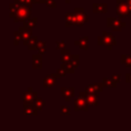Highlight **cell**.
<instances>
[{"instance_id": "cell-30", "label": "cell", "mask_w": 131, "mask_h": 131, "mask_svg": "<svg viewBox=\"0 0 131 131\" xmlns=\"http://www.w3.org/2000/svg\"><path fill=\"white\" fill-rule=\"evenodd\" d=\"M64 1H66L67 3H69V2H71V0H64Z\"/></svg>"}, {"instance_id": "cell-14", "label": "cell", "mask_w": 131, "mask_h": 131, "mask_svg": "<svg viewBox=\"0 0 131 131\" xmlns=\"http://www.w3.org/2000/svg\"><path fill=\"white\" fill-rule=\"evenodd\" d=\"M64 18H66V26L67 27H71L73 25H77L75 13H68V14H66Z\"/></svg>"}, {"instance_id": "cell-1", "label": "cell", "mask_w": 131, "mask_h": 131, "mask_svg": "<svg viewBox=\"0 0 131 131\" xmlns=\"http://www.w3.org/2000/svg\"><path fill=\"white\" fill-rule=\"evenodd\" d=\"M97 44L98 45H104L108 49H112L113 46L116 45V39L115 37L106 32H102V36H99L97 38Z\"/></svg>"}, {"instance_id": "cell-5", "label": "cell", "mask_w": 131, "mask_h": 131, "mask_svg": "<svg viewBox=\"0 0 131 131\" xmlns=\"http://www.w3.org/2000/svg\"><path fill=\"white\" fill-rule=\"evenodd\" d=\"M37 98V92L33 91L32 88H29L28 92L24 94V104H33Z\"/></svg>"}, {"instance_id": "cell-31", "label": "cell", "mask_w": 131, "mask_h": 131, "mask_svg": "<svg viewBox=\"0 0 131 131\" xmlns=\"http://www.w3.org/2000/svg\"><path fill=\"white\" fill-rule=\"evenodd\" d=\"M129 84H130V86H131V82H130V83H129Z\"/></svg>"}, {"instance_id": "cell-23", "label": "cell", "mask_w": 131, "mask_h": 131, "mask_svg": "<svg viewBox=\"0 0 131 131\" xmlns=\"http://www.w3.org/2000/svg\"><path fill=\"white\" fill-rule=\"evenodd\" d=\"M33 105H34L38 111H40L41 108H43V107H44L45 102H44V100H42V99H40V98H37V99L34 101Z\"/></svg>"}, {"instance_id": "cell-26", "label": "cell", "mask_w": 131, "mask_h": 131, "mask_svg": "<svg viewBox=\"0 0 131 131\" xmlns=\"http://www.w3.org/2000/svg\"><path fill=\"white\" fill-rule=\"evenodd\" d=\"M112 79H113V81H114V82L119 83V82H120V80H121V75H120V74H118V73H115V74H113V75H112Z\"/></svg>"}, {"instance_id": "cell-11", "label": "cell", "mask_w": 131, "mask_h": 131, "mask_svg": "<svg viewBox=\"0 0 131 131\" xmlns=\"http://www.w3.org/2000/svg\"><path fill=\"white\" fill-rule=\"evenodd\" d=\"M107 10V5L105 3H94L93 11L95 13H104Z\"/></svg>"}, {"instance_id": "cell-16", "label": "cell", "mask_w": 131, "mask_h": 131, "mask_svg": "<svg viewBox=\"0 0 131 131\" xmlns=\"http://www.w3.org/2000/svg\"><path fill=\"white\" fill-rule=\"evenodd\" d=\"M79 63H80V60H79V55H77V54H75V55H72V57H71V59H70V61H69V63H67L69 67H71L72 69H76L78 66H79Z\"/></svg>"}, {"instance_id": "cell-20", "label": "cell", "mask_w": 131, "mask_h": 131, "mask_svg": "<svg viewBox=\"0 0 131 131\" xmlns=\"http://www.w3.org/2000/svg\"><path fill=\"white\" fill-rule=\"evenodd\" d=\"M122 58V63L125 64L127 68L131 69V55H127V54H123L121 56Z\"/></svg>"}, {"instance_id": "cell-18", "label": "cell", "mask_w": 131, "mask_h": 131, "mask_svg": "<svg viewBox=\"0 0 131 131\" xmlns=\"http://www.w3.org/2000/svg\"><path fill=\"white\" fill-rule=\"evenodd\" d=\"M37 43H38L37 37L32 36V37L29 39V41L27 42V44H26V45H28V49L32 50V49H36V48H37Z\"/></svg>"}, {"instance_id": "cell-29", "label": "cell", "mask_w": 131, "mask_h": 131, "mask_svg": "<svg viewBox=\"0 0 131 131\" xmlns=\"http://www.w3.org/2000/svg\"><path fill=\"white\" fill-rule=\"evenodd\" d=\"M128 6H129V9H130V12H131V0H126Z\"/></svg>"}, {"instance_id": "cell-2", "label": "cell", "mask_w": 131, "mask_h": 131, "mask_svg": "<svg viewBox=\"0 0 131 131\" xmlns=\"http://www.w3.org/2000/svg\"><path fill=\"white\" fill-rule=\"evenodd\" d=\"M117 14L120 17H127L130 14V9L125 0H117Z\"/></svg>"}, {"instance_id": "cell-19", "label": "cell", "mask_w": 131, "mask_h": 131, "mask_svg": "<svg viewBox=\"0 0 131 131\" xmlns=\"http://www.w3.org/2000/svg\"><path fill=\"white\" fill-rule=\"evenodd\" d=\"M36 24H37V18L34 17V18H31V19H27V20L25 21V24H24V27H25L26 29L32 30V29L36 26Z\"/></svg>"}, {"instance_id": "cell-12", "label": "cell", "mask_w": 131, "mask_h": 131, "mask_svg": "<svg viewBox=\"0 0 131 131\" xmlns=\"http://www.w3.org/2000/svg\"><path fill=\"white\" fill-rule=\"evenodd\" d=\"M75 44H76L78 47H80V48H82V49H84V50H87V49H88V37L85 36V37L79 38L78 40L75 41Z\"/></svg>"}, {"instance_id": "cell-17", "label": "cell", "mask_w": 131, "mask_h": 131, "mask_svg": "<svg viewBox=\"0 0 131 131\" xmlns=\"http://www.w3.org/2000/svg\"><path fill=\"white\" fill-rule=\"evenodd\" d=\"M86 100H87V102H88L90 105L96 106V105L98 104V100H97V94H87Z\"/></svg>"}, {"instance_id": "cell-25", "label": "cell", "mask_w": 131, "mask_h": 131, "mask_svg": "<svg viewBox=\"0 0 131 131\" xmlns=\"http://www.w3.org/2000/svg\"><path fill=\"white\" fill-rule=\"evenodd\" d=\"M20 40H23V37H21L20 32H19V31H18V32H15V33H14V44H15V45L18 44Z\"/></svg>"}, {"instance_id": "cell-4", "label": "cell", "mask_w": 131, "mask_h": 131, "mask_svg": "<svg viewBox=\"0 0 131 131\" xmlns=\"http://www.w3.org/2000/svg\"><path fill=\"white\" fill-rule=\"evenodd\" d=\"M126 26V23L121 20L120 18H115V17H108L107 18V27H110L113 31H121L123 27Z\"/></svg>"}, {"instance_id": "cell-15", "label": "cell", "mask_w": 131, "mask_h": 131, "mask_svg": "<svg viewBox=\"0 0 131 131\" xmlns=\"http://www.w3.org/2000/svg\"><path fill=\"white\" fill-rule=\"evenodd\" d=\"M32 66L35 69L42 68V56H41V54H35L33 56V63H32Z\"/></svg>"}, {"instance_id": "cell-27", "label": "cell", "mask_w": 131, "mask_h": 131, "mask_svg": "<svg viewBox=\"0 0 131 131\" xmlns=\"http://www.w3.org/2000/svg\"><path fill=\"white\" fill-rule=\"evenodd\" d=\"M45 4L49 7H52V8L55 7V1L54 0H45Z\"/></svg>"}, {"instance_id": "cell-13", "label": "cell", "mask_w": 131, "mask_h": 131, "mask_svg": "<svg viewBox=\"0 0 131 131\" xmlns=\"http://www.w3.org/2000/svg\"><path fill=\"white\" fill-rule=\"evenodd\" d=\"M71 57H72V54H71L70 50H69V49H64V48H63V49L61 50V53H60V58H61L62 63H63V64L69 63V61H70Z\"/></svg>"}, {"instance_id": "cell-6", "label": "cell", "mask_w": 131, "mask_h": 131, "mask_svg": "<svg viewBox=\"0 0 131 131\" xmlns=\"http://www.w3.org/2000/svg\"><path fill=\"white\" fill-rule=\"evenodd\" d=\"M57 78H59V76L56 73L46 76V78L43 81V87H45V88H51V87H53L55 85V82H56V79Z\"/></svg>"}, {"instance_id": "cell-10", "label": "cell", "mask_w": 131, "mask_h": 131, "mask_svg": "<svg viewBox=\"0 0 131 131\" xmlns=\"http://www.w3.org/2000/svg\"><path fill=\"white\" fill-rule=\"evenodd\" d=\"M24 114L27 116H36L38 114V110L33 104H24Z\"/></svg>"}, {"instance_id": "cell-28", "label": "cell", "mask_w": 131, "mask_h": 131, "mask_svg": "<svg viewBox=\"0 0 131 131\" xmlns=\"http://www.w3.org/2000/svg\"><path fill=\"white\" fill-rule=\"evenodd\" d=\"M64 47V42L61 41V42H56V48H63Z\"/></svg>"}, {"instance_id": "cell-24", "label": "cell", "mask_w": 131, "mask_h": 131, "mask_svg": "<svg viewBox=\"0 0 131 131\" xmlns=\"http://www.w3.org/2000/svg\"><path fill=\"white\" fill-rule=\"evenodd\" d=\"M60 114L62 116H70L71 115V107L69 105H62L60 107Z\"/></svg>"}, {"instance_id": "cell-8", "label": "cell", "mask_w": 131, "mask_h": 131, "mask_svg": "<svg viewBox=\"0 0 131 131\" xmlns=\"http://www.w3.org/2000/svg\"><path fill=\"white\" fill-rule=\"evenodd\" d=\"M88 105L89 103L87 102L86 98L78 97L75 99V110L76 111H88Z\"/></svg>"}, {"instance_id": "cell-3", "label": "cell", "mask_w": 131, "mask_h": 131, "mask_svg": "<svg viewBox=\"0 0 131 131\" xmlns=\"http://www.w3.org/2000/svg\"><path fill=\"white\" fill-rule=\"evenodd\" d=\"M75 15H76V20H77V26L82 27L85 23L88 21V15L84 12V9L81 7L75 8Z\"/></svg>"}, {"instance_id": "cell-7", "label": "cell", "mask_w": 131, "mask_h": 131, "mask_svg": "<svg viewBox=\"0 0 131 131\" xmlns=\"http://www.w3.org/2000/svg\"><path fill=\"white\" fill-rule=\"evenodd\" d=\"M103 90L102 83H93L91 85H88L85 89L87 94H97V92H101Z\"/></svg>"}, {"instance_id": "cell-9", "label": "cell", "mask_w": 131, "mask_h": 131, "mask_svg": "<svg viewBox=\"0 0 131 131\" xmlns=\"http://www.w3.org/2000/svg\"><path fill=\"white\" fill-rule=\"evenodd\" d=\"M61 94L63 96V98L67 101H70L73 97H74V93H75V88L74 87H62L60 88Z\"/></svg>"}, {"instance_id": "cell-22", "label": "cell", "mask_w": 131, "mask_h": 131, "mask_svg": "<svg viewBox=\"0 0 131 131\" xmlns=\"http://www.w3.org/2000/svg\"><path fill=\"white\" fill-rule=\"evenodd\" d=\"M102 85H103V87H116L117 83L114 82L113 79L111 78V79H103Z\"/></svg>"}, {"instance_id": "cell-21", "label": "cell", "mask_w": 131, "mask_h": 131, "mask_svg": "<svg viewBox=\"0 0 131 131\" xmlns=\"http://www.w3.org/2000/svg\"><path fill=\"white\" fill-rule=\"evenodd\" d=\"M40 54H44L46 51V42L44 41H38L37 43V48H36Z\"/></svg>"}]
</instances>
